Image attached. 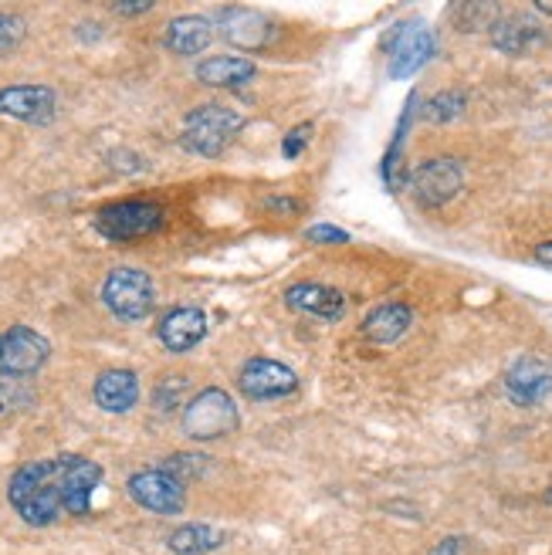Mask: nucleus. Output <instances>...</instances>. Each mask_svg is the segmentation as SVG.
I'll list each match as a JSON object with an SVG mask.
<instances>
[{
  "label": "nucleus",
  "mask_w": 552,
  "mask_h": 555,
  "mask_svg": "<svg viewBox=\"0 0 552 555\" xmlns=\"http://www.w3.org/2000/svg\"><path fill=\"white\" fill-rule=\"evenodd\" d=\"M126 491H129V498L136 505L153 512V515H167L170 518V515H180L187 508V485L180 478H174L170 470H163L159 464L129 475Z\"/></svg>",
  "instance_id": "7"
},
{
  "label": "nucleus",
  "mask_w": 552,
  "mask_h": 555,
  "mask_svg": "<svg viewBox=\"0 0 552 555\" xmlns=\"http://www.w3.org/2000/svg\"><path fill=\"white\" fill-rule=\"evenodd\" d=\"M306 237L312 244H346L349 241V234L343 228H333V224H316V228L306 231Z\"/></svg>",
  "instance_id": "26"
},
{
  "label": "nucleus",
  "mask_w": 552,
  "mask_h": 555,
  "mask_svg": "<svg viewBox=\"0 0 552 555\" xmlns=\"http://www.w3.org/2000/svg\"><path fill=\"white\" fill-rule=\"evenodd\" d=\"M197 81L207 89H238L258 78V65L241 54H210V59L197 62Z\"/></svg>",
  "instance_id": "17"
},
{
  "label": "nucleus",
  "mask_w": 552,
  "mask_h": 555,
  "mask_svg": "<svg viewBox=\"0 0 552 555\" xmlns=\"http://www.w3.org/2000/svg\"><path fill=\"white\" fill-rule=\"evenodd\" d=\"M163 470H170L174 478H180L183 485H190L193 478H201L207 470V454H193V451H177L170 457H163L159 464Z\"/></svg>",
  "instance_id": "23"
},
{
  "label": "nucleus",
  "mask_w": 552,
  "mask_h": 555,
  "mask_svg": "<svg viewBox=\"0 0 552 555\" xmlns=\"http://www.w3.org/2000/svg\"><path fill=\"white\" fill-rule=\"evenodd\" d=\"M238 390L241 397L255 400V403H268V400H285L298 390V376L292 366L279 363V359H265L255 356L247 359L238 373Z\"/></svg>",
  "instance_id": "9"
},
{
  "label": "nucleus",
  "mask_w": 552,
  "mask_h": 555,
  "mask_svg": "<svg viewBox=\"0 0 552 555\" xmlns=\"http://www.w3.org/2000/svg\"><path fill=\"white\" fill-rule=\"evenodd\" d=\"M532 258H536L539 264L552 268V241H542V244H536V251H532Z\"/></svg>",
  "instance_id": "30"
},
{
  "label": "nucleus",
  "mask_w": 552,
  "mask_h": 555,
  "mask_svg": "<svg viewBox=\"0 0 552 555\" xmlns=\"http://www.w3.org/2000/svg\"><path fill=\"white\" fill-rule=\"evenodd\" d=\"M140 393H143V386H140V376H136L132 370H105L95 376L92 383V400L102 413H129L136 403H140Z\"/></svg>",
  "instance_id": "15"
},
{
  "label": "nucleus",
  "mask_w": 552,
  "mask_h": 555,
  "mask_svg": "<svg viewBox=\"0 0 552 555\" xmlns=\"http://www.w3.org/2000/svg\"><path fill=\"white\" fill-rule=\"evenodd\" d=\"M464 186V166L454 156H431L410 173V193L421 207H445Z\"/></svg>",
  "instance_id": "8"
},
{
  "label": "nucleus",
  "mask_w": 552,
  "mask_h": 555,
  "mask_svg": "<svg viewBox=\"0 0 552 555\" xmlns=\"http://www.w3.org/2000/svg\"><path fill=\"white\" fill-rule=\"evenodd\" d=\"M309 139H312V122L295 126V129L282 139V156H285V159H298L301 153H306Z\"/></svg>",
  "instance_id": "25"
},
{
  "label": "nucleus",
  "mask_w": 552,
  "mask_h": 555,
  "mask_svg": "<svg viewBox=\"0 0 552 555\" xmlns=\"http://www.w3.org/2000/svg\"><path fill=\"white\" fill-rule=\"evenodd\" d=\"M217 31L238 51H265L274 38V24L252 8H224L217 14Z\"/></svg>",
  "instance_id": "12"
},
{
  "label": "nucleus",
  "mask_w": 552,
  "mask_h": 555,
  "mask_svg": "<svg viewBox=\"0 0 552 555\" xmlns=\"http://www.w3.org/2000/svg\"><path fill=\"white\" fill-rule=\"evenodd\" d=\"M505 393L515 406H536L552 393V366L545 359L522 356L505 373Z\"/></svg>",
  "instance_id": "14"
},
{
  "label": "nucleus",
  "mask_w": 552,
  "mask_h": 555,
  "mask_svg": "<svg viewBox=\"0 0 552 555\" xmlns=\"http://www.w3.org/2000/svg\"><path fill=\"white\" fill-rule=\"evenodd\" d=\"M434 35L421 21H407L394 31V44H390V78H410L413 72H421L431 59H434Z\"/></svg>",
  "instance_id": "10"
},
{
  "label": "nucleus",
  "mask_w": 552,
  "mask_h": 555,
  "mask_svg": "<svg viewBox=\"0 0 552 555\" xmlns=\"http://www.w3.org/2000/svg\"><path fill=\"white\" fill-rule=\"evenodd\" d=\"M51 359V343L31 325H11L0 332V376L27 379L44 370Z\"/></svg>",
  "instance_id": "6"
},
{
  "label": "nucleus",
  "mask_w": 552,
  "mask_h": 555,
  "mask_svg": "<svg viewBox=\"0 0 552 555\" xmlns=\"http://www.w3.org/2000/svg\"><path fill=\"white\" fill-rule=\"evenodd\" d=\"M244 122L247 119L231 105H217V102L197 105V108H190L187 119H183L180 146L193 156L214 159L234 143L238 132L244 129Z\"/></svg>",
  "instance_id": "2"
},
{
  "label": "nucleus",
  "mask_w": 552,
  "mask_h": 555,
  "mask_svg": "<svg viewBox=\"0 0 552 555\" xmlns=\"http://www.w3.org/2000/svg\"><path fill=\"white\" fill-rule=\"evenodd\" d=\"M210 41H214V21L201 14L174 17L167 24V31H163V44H167V51L180 54V59H197V54L210 48Z\"/></svg>",
  "instance_id": "18"
},
{
  "label": "nucleus",
  "mask_w": 552,
  "mask_h": 555,
  "mask_svg": "<svg viewBox=\"0 0 552 555\" xmlns=\"http://www.w3.org/2000/svg\"><path fill=\"white\" fill-rule=\"evenodd\" d=\"M238 403L228 390H220V386H207V390L193 393L180 413V430L197 440V443H207V440H220L238 430Z\"/></svg>",
  "instance_id": "4"
},
{
  "label": "nucleus",
  "mask_w": 552,
  "mask_h": 555,
  "mask_svg": "<svg viewBox=\"0 0 552 555\" xmlns=\"http://www.w3.org/2000/svg\"><path fill=\"white\" fill-rule=\"evenodd\" d=\"M105 470L81 454H51L21 464L8 481V505L31 529H48L65 518L92 515V494Z\"/></svg>",
  "instance_id": "1"
},
{
  "label": "nucleus",
  "mask_w": 552,
  "mask_h": 555,
  "mask_svg": "<svg viewBox=\"0 0 552 555\" xmlns=\"http://www.w3.org/2000/svg\"><path fill=\"white\" fill-rule=\"evenodd\" d=\"M413 325V309L403 301H386L363 319V336L376 346L400 343Z\"/></svg>",
  "instance_id": "19"
},
{
  "label": "nucleus",
  "mask_w": 552,
  "mask_h": 555,
  "mask_svg": "<svg viewBox=\"0 0 552 555\" xmlns=\"http://www.w3.org/2000/svg\"><path fill=\"white\" fill-rule=\"evenodd\" d=\"M265 210H271L274 217H295L301 210V204L295 197H268L265 201Z\"/></svg>",
  "instance_id": "27"
},
{
  "label": "nucleus",
  "mask_w": 552,
  "mask_h": 555,
  "mask_svg": "<svg viewBox=\"0 0 552 555\" xmlns=\"http://www.w3.org/2000/svg\"><path fill=\"white\" fill-rule=\"evenodd\" d=\"M167 224V210H163L159 201L150 197H126V201H113L95 210L92 228L113 244H136L143 237H153L156 231H163Z\"/></svg>",
  "instance_id": "3"
},
{
  "label": "nucleus",
  "mask_w": 552,
  "mask_h": 555,
  "mask_svg": "<svg viewBox=\"0 0 552 555\" xmlns=\"http://www.w3.org/2000/svg\"><path fill=\"white\" fill-rule=\"evenodd\" d=\"M285 305L301 315H316L325 322H336L346 315V298L333 285H319V282H298L285 292Z\"/></svg>",
  "instance_id": "16"
},
{
  "label": "nucleus",
  "mask_w": 552,
  "mask_h": 555,
  "mask_svg": "<svg viewBox=\"0 0 552 555\" xmlns=\"http://www.w3.org/2000/svg\"><path fill=\"white\" fill-rule=\"evenodd\" d=\"M113 11L123 14V17H136V14H150L153 4H150V0H143V4H113Z\"/></svg>",
  "instance_id": "28"
},
{
  "label": "nucleus",
  "mask_w": 552,
  "mask_h": 555,
  "mask_svg": "<svg viewBox=\"0 0 552 555\" xmlns=\"http://www.w3.org/2000/svg\"><path fill=\"white\" fill-rule=\"evenodd\" d=\"M228 542V532L217 529V525H207V521H190V525H180L167 535V548L174 555H207L214 548H220Z\"/></svg>",
  "instance_id": "20"
},
{
  "label": "nucleus",
  "mask_w": 552,
  "mask_h": 555,
  "mask_svg": "<svg viewBox=\"0 0 552 555\" xmlns=\"http://www.w3.org/2000/svg\"><path fill=\"white\" fill-rule=\"evenodd\" d=\"M464 105H467L464 92H454V89L437 92V95L427 99V105H424V119H427V122H451V119H458V116L464 113Z\"/></svg>",
  "instance_id": "22"
},
{
  "label": "nucleus",
  "mask_w": 552,
  "mask_h": 555,
  "mask_svg": "<svg viewBox=\"0 0 552 555\" xmlns=\"http://www.w3.org/2000/svg\"><path fill=\"white\" fill-rule=\"evenodd\" d=\"M27 38V24L24 17L17 14H8V11H0V59H8V54H14Z\"/></svg>",
  "instance_id": "24"
},
{
  "label": "nucleus",
  "mask_w": 552,
  "mask_h": 555,
  "mask_svg": "<svg viewBox=\"0 0 552 555\" xmlns=\"http://www.w3.org/2000/svg\"><path fill=\"white\" fill-rule=\"evenodd\" d=\"M532 41H539V31L529 24V21H495L491 24V44L499 51H509V54H518L526 51Z\"/></svg>",
  "instance_id": "21"
},
{
  "label": "nucleus",
  "mask_w": 552,
  "mask_h": 555,
  "mask_svg": "<svg viewBox=\"0 0 552 555\" xmlns=\"http://www.w3.org/2000/svg\"><path fill=\"white\" fill-rule=\"evenodd\" d=\"M102 305L119 322H143L156 309V285L143 268H113L102 282Z\"/></svg>",
  "instance_id": "5"
},
{
  "label": "nucleus",
  "mask_w": 552,
  "mask_h": 555,
  "mask_svg": "<svg viewBox=\"0 0 552 555\" xmlns=\"http://www.w3.org/2000/svg\"><path fill=\"white\" fill-rule=\"evenodd\" d=\"M0 116L31 126H48L59 116V95L48 86H8L0 89Z\"/></svg>",
  "instance_id": "11"
},
{
  "label": "nucleus",
  "mask_w": 552,
  "mask_h": 555,
  "mask_svg": "<svg viewBox=\"0 0 552 555\" xmlns=\"http://www.w3.org/2000/svg\"><path fill=\"white\" fill-rule=\"evenodd\" d=\"M207 312L197 309V305H180V309L167 312L159 322H156V339L163 343L167 352H190L197 349L204 339H207Z\"/></svg>",
  "instance_id": "13"
},
{
  "label": "nucleus",
  "mask_w": 552,
  "mask_h": 555,
  "mask_svg": "<svg viewBox=\"0 0 552 555\" xmlns=\"http://www.w3.org/2000/svg\"><path fill=\"white\" fill-rule=\"evenodd\" d=\"M464 552V542L461 539H445L437 548H434V555H461Z\"/></svg>",
  "instance_id": "29"
}]
</instances>
